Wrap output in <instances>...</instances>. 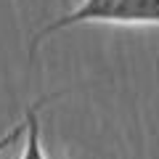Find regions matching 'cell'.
<instances>
[{
    "label": "cell",
    "mask_w": 159,
    "mask_h": 159,
    "mask_svg": "<svg viewBox=\"0 0 159 159\" xmlns=\"http://www.w3.org/2000/svg\"><path fill=\"white\" fill-rule=\"evenodd\" d=\"M24 133H27V119H21V122H19V125H13L11 130L6 133V135H0V154L6 151V148H11L13 143H16L19 138L24 135Z\"/></svg>",
    "instance_id": "cell-3"
},
{
    "label": "cell",
    "mask_w": 159,
    "mask_h": 159,
    "mask_svg": "<svg viewBox=\"0 0 159 159\" xmlns=\"http://www.w3.org/2000/svg\"><path fill=\"white\" fill-rule=\"evenodd\" d=\"M45 101L48 98L34 101L27 109V114H24V119H27V141H24V148H21L19 159H48L45 151H43V138H40V109H43Z\"/></svg>",
    "instance_id": "cell-2"
},
{
    "label": "cell",
    "mask_w": 159,
    "mask_h": 159,
    "mask_svg": "<svg viewBox=\"0 0 159 159\" xmlns=\"http://www.w3.org/2000/svg\"><path fill=\"white\" fill-rule=\"evenodd\" d=\"M77 24H159V0H82L74 11L45 24L29 43V58L51 34Z\"/></svg>",
    "instance_id": "cell-1"
}]
</instances>
